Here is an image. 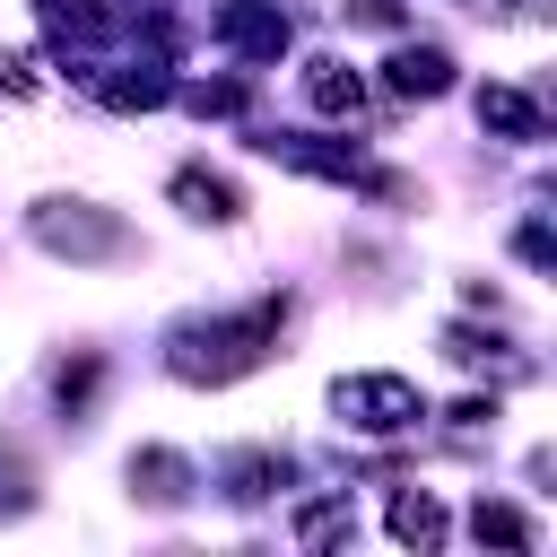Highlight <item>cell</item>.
Here are the masks:
<instances>
[{"label": "cell", "mask_w": 557, "mask_h": 557, "mask_svg": "<svg viewBox=\"0 0 557 557\" xmlns=\"http://www.w3.org/2000/svg\"><path fill=\"white\" fill-rule=\"evenodd\" d=\"M278 322H287V296H261L244 313H191L165 331V366L183 383H235L278 348Z\"/></svg>", "instance_id": "6da1fadb"}, {"label": "cell", "mask_w": 557, "mask_h": 557, "mask_svg": "<svg viewBox=\"0 0 557 557\" xmlns=\"http://www.w3.org/2000/svg\"><path fill=\"white\" fill-rule=\"evenodd\" d=\"M96 374H104L96 357H78V366H61V383H52V392H61V409H70V418H87V400H96Z\"/></svg>", "instance_id": "2e32d148"}, {"label": "cell", "mask_w": 557, "mask_h": 557, "mask_svg": "<svg viewBox=\"0 0 557 557\" xmlns=\"http://www.w3.org/2000/svg\"><path fill=\"white\" fill-rule=\"evenodd\" d=\"M305 104H313V113H339V122H348V113L366 104V78H357L348 61H305Z\"/></svg>", "instance_id": "8fae6325"}, {"label": "cell", "mask_w": 557, "mask_h": 557, "mask_svg": "<svg viewBox=\"0 0 557 557\" xmlns=\"http://www.w3.org/2000/svg\"><path fill=\"white\" fill-rule=\"evenodd\" d=\"M191 113H244V87L235 78H209V87H191Z\"/></svg>", "instance_id": "e0dca14e"}, {"label": "cell", "mask_w": 557, "mask_h": 557, "mask_svg": "<svg viewBox=\"0 0 557 557\" xmlns=\"http://www.w3.org/2000/svg\"><path fill=\"white\" fill-rule=\"evenodd\" d=\"M479 131H496V139H548V113L522 87H479Z\"/></svg>", "instance_id": "8992f818"}, {"label": "cell", "mask_w": 557, "mask_h": 557, "mask_svg": "<svg viewBox=\"0 0 557 557\" xmlns=\"http://www.w3.org/2000/svg\"><path fill=\"white\" fill-rule=\"evenodd\" d=\"M287 479H296L287 453H235V461H226V496H235V505H261V496H278Z\"/></svg>", "instance_id": "7c38bea8"}, {"label": "cell", "mask_w": 557, "mask_h": 557, "mask_svg": "<svg viewBox=\"0 0 557 557\" xmlns=\"http://www.w3.org/2000/svg\"><path fill=\"white\" fill-rule=\"evenodd\" d=\"M470 531H479V540H496V548H531V522H522L513 505H496V496H479V513H470Z\"/></svg>", "instance_id": "5bb4252c"}, {"label": "cell", "mask_w": 557, "mask_h": 557, "mask_svg": "<svg viewBox=\"0 0 557 557\" xmlns=\"http://www.w3.org/2000/svg\"><path fill=\"white\" fill-rule=\"evenodd\" d=\"M0 87H9V96H35L44 78H35V61H26V52H0Z\"/></svg>", "instance_id": "ac0fdd59"}, {"label": "cell", "mask_w": 557, "mask_h": 557, "mask_svg": "<svg viewBox=\"0 0 557 557\" xmlns=\"http://www.w3.org/2000/svg\"><path fill=\"white\" fill-rule=\"evenodd\" d=\"M252 148H270V157H287V165H305V174H322V183H357V191H409L400 174H383V165H366L357 148H331V139L270 131V139H252Z\"/></svg>", "instance_id": "277c9868"}, {"label": "cell", "mask_w": 557, "mask_h": 557, "mask_svg": "<svg viewBox=\"0 0 557 557\" xmlns=\"http://www.w3.org/2000/svg\"><path fill=\"white\" fill-rule=\"evenodd\" d=\"M35 244L44 252H61V261H131L139 244H131V226L113 218V209H96V200H35Z\"/></svg>", "instance_id": "7a4b0ae2"}, {"label": "cell", "mask_w": 557, "mask_h": 557, "mask_svg": "<svg viewBox=\"0 0 557 557\" xmlns=\"http://www.w3.org/2000/svg\"><path fill=\"white\" fill-rule=\"evenodd\" d=\"M131 487H139L148 505H183V496H191V461L165 453V444H148V453H131Z\"/></svg>", "instance_id": "ba28073f"}, {"label": "cell", "mask_w": 557, "mask_h": 557, "mask_svg": "<svg viewBox=\"0 0 557 557\" xmlns=\"http://www.w3.org/2000/svg\"><path fill=\"white\" fill-rule=\"evenodd\" d=\"M165 191H174V209H183V218H209V226H226V218L244 209V200H235V183H226V174H200V165H183Z\"/></svg>", "instance_id": "52a82bcc"}, {"label": "cell", "mask_w": 557, "mask_h": 557, "mask_svg": "<svg viewBox=\"0 0 557 557\" xmlns=\"http://www.w3.org/2000/svg\"><path fill=\"white\" fill-rule=\"evenodd\" d=\"M383 78H392V96H444V87H453V61H444L435 44H409V52L383 61Z\"/></svg>", "instance_id": "9c48e42d"}, {"label": "cell", "mask_w": 557, "mask_h": 557, "mask_svg": "<svg viewBox=\"0 0 557 557\" xmlns=\"http://www.w3.org/2000/svg\"><path fill=\"white\" fill-rule=\"evenodd\" d=\"M339 531H348V496H322V505L296 513V540H305V548H322V540H339Z\"/></svg>", "instance_id": "9a60e30c"}, {"label": "cell", "mask_w": 557, "mask_h": 557, "mask_svg": "<svg viewBox=\"0 0 557 557\" xmlns=\"http://www.w3.org/2000/svg\"><path fill=\"white\" fill-rule=\"evenodd\" d=\"M218 44L244 52V61H278V52H287V17H278V0H226V9H218Z\"/></svg>", "instance_id": "5b68a950"}, {"label": "cell", "mask_w": 557, "mask_h": 557, "mask_svg": "<svg viewBox=\"0 0 557 557\" xmlns=\"http://www.w3.org/2000/svg\"><path fill=\"white\" fill-rule=\"evenodd\" d=\"M339 418L357 426V435H409L418 418H426V392L409 383V374H339Z\"/></svg>", "instance_id": "3957f363"}, {"label": "cell", "mask_w": 557, "mask_h": 557, "mask_svg": "<svg viewBox=\"0 0 557 557\" xmlns=\"http://www.w3.org/2000/svg\"><path fill=\"white\" fill-rule=\"evenodd\" d=\"M392 540H409V548H444V505H435L426 487H400V496H392Z\"/></svg>", "instance_id": "4fadbf2b"}, {"label": "cell", "mask_w": 557, "mask_h": 557, "mask_svg": "<svg viewBox=\"0 0 557 557\" xmlns=\"http://www.w3.org/2000/svg\"><path fill=\"white\" fill-rule=\"evenodd\" d=\"M96 96H104L113 113H157V104L174 96V78H165L157 61H139V70H113V78H96Z\"/></svg>", "instance_id": "30bf717a"}, {"label": "cell", "mask_w": 557, "mask_h": 557, "mask_svg": "<svg viewBox=\"0 0 557 557\" xmlns=\"http://www.w3.org/2000/svg\"><path fill=\"white\" fill-rule=\"evenodd\" d=\"M487 418H496V400H479V392H470V400H453V426H487Z\"/></svg>", "instance_id": "d6986e66"}]
</instances>
